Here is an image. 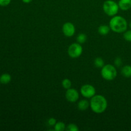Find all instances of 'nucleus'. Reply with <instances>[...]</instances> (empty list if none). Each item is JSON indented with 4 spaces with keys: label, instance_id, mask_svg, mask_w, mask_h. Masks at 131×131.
<instances>
[{
    "label": "nucleus",
    "instance_id": "nucleus-1",
    "mask_svg": "<svg viewBox=\"0 0 131 131\" xmlns=\"http://www.w3.org/2000/svg\"><path fill=\"white\" fill-rule=\"evenodd\" d=\"M90 107L93 113L101 114L107 109V101L103 95H95L91 98L90 101Z\"/></svg>",
    "mask_w": 131,
    "mask_h": 131
},
{
    "label": "nucleus",
    "instance_id": "nucleus-2",
    "mask_svg": "<svg viewBox=\"0 0 131 131\" xmlns=\"http://www.w3.org/2000/svg\"><path fill=\"white\" fill-rule=\"evenodd\" d=\"M110 28L115 33H122L127 29L128 23L126 19L120 15L112 17L109 23Z\"/></svg>",
    "mask_w": 131,
    "mask_h": 131
},
{
    "label": "nucleus",
    "instance_id": "nucleus-3",
    "mask_svg": "<svg viewBox=\"0 0 131 131\" xmlns=\"http://www.w3.org/2000/svg\"><path fill=\"white\" fill-rule=\"evenodd\" d=\"M102 78L106 81H113L117 76V70L114 65L107 64L102 68L101 71Z\"/></svg>",
    "mask_w": 131,
    "mask_h": 131
},
{
    "label": "nucleus",
    "instance_id": "nucleus-4",
    "mask_svg": "<svg viewBox=\"0 0 131 131\" xmlns=\"http://www.w3.org/2000/svg\"><path fill=\"white\" fill-rule=\"evenodd\" d=\"M102 8L105 14L110 17H113L116 15L120 9L118 4L113 0L105 1L102 5Z\"/></svg>",
    "mask_w": 131,
    "mask_h": 131
},
{
    "label": "nucleus",
    "instance_id": "nucleus-5",
    "mask_svg": "<svg viewBox=\"0 0 131 131\" xmlns=\"http://www.w3.org/2000/svg\"><path fill=\"white\" fill-rule=\"evenodd\" d=\"M83 48L81 44L78 43H73L70 45L68 48V54L72 58H77L81 56Z\"/></svg>",
    "mask_w": 131,
    "mask_h": 131
},
{
    "label": "nucleus",
    "instance_id": "nucleus-6",
    "mask_svg": "<svg viewBox=\"0 0 131 131\" xmlns=\"http://www.w3.org/2000/svg\"><path fill=\"white\" fill-rule=\"evenodd\" d=\"M80 93L84 98L91 99L96 95V90L92 84H85L81 87Z\"/></svg>",
    "mask_w": 131,
    "mask_h": 131
},
{
    "label": "nucleus",
    "instance_id": "nucleus-7",
    "mask_svg": "<svg viewBox=\"0 0 131 131\" xmlns=\"http://www.w3.org/2000/svg\"><path fill=\"white\" fill-rule=\"evenodd\" d=\"M65 98L69 102L74 103L79 99V93L75 88H70L67 90L66 92H65Z\"/></svg>",
    "mask_w": 131,
    "mask_h": 131
},
{
    "label": "nucleus",
    "instance_id": "nucleus-8",
    "mask_svg": "<svg viewBox=\"0 0 131 131\" xmlns=\"http://www.w3.org/2000/svg\"><path fill=\"white\" fill-rule=\"evenodd\" d=\"M62 31L64 35L67 37H71L75 33V28L74 24L70 22L64 23L62 26Z\"/></svg>",
    "mask_w": 131,
    "mask_h": 131
},
{
    "label": "nucleus",
    "instance_id": "nucleus-9",
    "mask_svg": "<svg viewBox=\"0 0 131 131\" xmlns=\"http://www.w3.org/2000/svg\"><path fill=\"white\" fill-rule=\"evenodd\" d=\"M119 8L123 11H127L131 8V0H119Z\"/></svg>",
    "mask_w": 131,
    "mask_h": 131
},
{
    "label": "nucleus",
    "instance_id": "nucleus-10",
    "mask_svg": "<svg viewBox=\"0 0 131 131\" xmlns=\"http://www.w3.org/2000/svg\"><path fill=\"white\" fill-rule=\"evenodd\" d=\"M90 107V102L86 99H82L79 101L78 104V107L80 111H85Z\"/></svg>",
    "mask_w": 131,
    "mask_h": 131
},
{
    "label": "nucleus",
    "instance_id": "nucleus-11",
    "mask_svg": "<svg viewBox=\"0 0 131 131\" xmlns=\"http://www.w3.org/2000/svg\"><path fill=\"white\" fill-rule=\"evenodd\" d=\"M121 74L124 77L127 78H131V66L129 65H125L121 69Z\"/></svg>",
    "mask_w": 131,
    "mask_h": 131
},
{
    "label": "nucleus",
    "instance_id": "nucleus-12",
    "mask_svg": "<svg viewBox=\"0 0 131 131\" xmlns=\"http://www.w3.org/2000/svg\"><path fill=\"white\" fill-rule=\"evenodd\" d=\"M110 30H111V28H110V26L105 25H101L98 28V32L101 35L105 36L107 35L109 33H110Z\"/></svg>",
    "mask_w": 131,
    "mask_h": 131
},
{
    "label": "nucleus",
    "instance_id": "nucleus-13",
    "mask_svg": "<svg viewBox=\"0 0 131 131\" xmlns=\"http://www.w3.org/2000/svg\"><path fill=\"white\" fill-rule=\"evenodd\" d=\"M12 80L11 75L7 73H5V74H2L0 76V83H2L3 84H8L10 83Z\"/></svg>",
    "mask_w": 131,
    "mask_h": 131
},
{
    "label": "nucleus",
    "instance_id": "nucleus-14",
    "mask_svg": "<svg viewBox=\"0 0 131 131\" xmlns=\"http://www.w3.org/2000/svg\"><path fill=\"white\" fill-rule=\"evenodd\" d=\"M66 125L63 122H58L54 126V130L55 131H64L66 130Z\"/></svg>",
    "mask_w": 131,
    "mask_h": 131
},
{
    "label": "nucleus",
    "instance_id": "nucleus-15",
    "mask_svg": "<svg viewBox=\"0 0 131 131\" xmlns=\"http://www.w3.org/2000/svg\"><path fill=\"white\" fill-rule=\"evenodd\" d=\"M104 61L102 58H96L94 60V65L97 68H101L102 69L104 66Z\"/></svg>",
    "mask_w": 131,
    "mask_h": 131
},
{
    "label": "nucleus",
    "instance_id": "nucleus-16",
    "mask_svg": "<svg viewBox=\"0 0 131 131\" xmlns=\"http://www.w3.org/2000/svg\"><path fill=\"white\" fill-rule=\"evenodd\" d=\"M87 40V37L84 33H79L77 36V42L80 44L85 43Z\"/></svg>",
    "mask_w": 131,
    "mask_h": 131
},
{
    "label": "nucleus",
    "instance_id": "nucleus-17",
    "mask_svg": "<svg viewBox=\"0 0 131 131\" xmlns=\"http://www.w3.org/2000/svg\"><path fill=\"white\" fill-rule=\"evenodd\" d=\"M61 84H62L63 88H65V90L69 89V88H71L72 86V82L68 78H65L61 82Z\"/></svg>",
    "mask_w": 131,
    "mask_h": 131
},
{
    "label": "nucleus",
    "instance_id": "nucleus-18",
    "mask_svg": "<svg viewBox=\"0 0 131 131\" xmlns=\"http://www.w3.org/2000/svg\"><path fill=\"white\" fill-rule=\"evenodd\" d=\"M66 130L68 131H79V127L75 124H70L67 126Z\"/></svg>",
    "mask_w": 131,
    "mask_h": 131
},
{
    "label": "nucleus",
    "instance_id": "nucleus-19",
    "mask_svg": "<svg viewBox=\"0 0 131 131\" xmlns=\"http://www.w3.org/2000/svg\"><path fill=\"white\" fill-rule=\"evenodd\" d=\"M124 38L127 42H131V29L127 30V29L125 32H124Z\"/></svg>",
    "mask_w": 131,
    "mask_h": 131
},
{
    "label": "nucleus",
    "instance_id": "nucleus-20",
    "mask_svg": "<svg viewBox=\"0 0 131 131\" xmlns=\"http://www.w3.org/2000/svg\"><path fill=\"white\" fill-rule=\"evenodd\" d=\"M56 122H57V121H56V120L54 118H49V120H47V124H48V125H49V126L54 127L55 124H56Z\"/></svg>",
    "mask_w": 131,
    "mask_h": 131
},
{
    "label": "nucleus",
    "instance_id": "nucleus-21",
    "mask_svg": "<svg viewBox=\"0 0 131 131\" xmlns=\"http://www.w3.org/2000/svg\"><path fill=\"white\" fill-rule=\"evenodd\" d=\"M114 63H115V65L116 67H120L122 65V59L120 58L117 57L115 58Z\"/></svg>",
    "mask_w": 131,
    "mask_h": 131
},
{
    "label": "nucleus",
    "instance_id": "nucleus-22",
    "mask_svg": "<svg viewBox=\"0 0 131 131\" xmlns=\"http://www.w3.org/2000/svg\"><path fill=\"white\" fill-rule=\"evenodd\" d=\"M11 2V0H0V6H6Z\"/></svg>",
    "mask_w": 131,
    "mask_h": 131
},
{
    "label": "nucleus",
    "instance_id": "nucleus-23",
    "mask_svg": "<svg viewBox=\"0 0 131 131\" xmlns=\"http://www.w3.org/2000/svg\"><path fill=\"white\" fill-rule=\"evenodd\" d=\"M23 1V3H29L31 2L33 0H22Z\"/></svg>",
    "mask_w": 131,
    "mask_h": 131
},
{
    "label": "nucleus",
    "instance_id": "nucleus-24",
    "mask_svg": "<svg viewBox=\"0 0 131 131\" xmlns=\"http://www.w3.org/2000/svg\"><path fill=\"white\" fill-rule=\"evenodd\" d=\"M129 27H130V28L131 29V21L130 22V23L129 24Z\"/></svg>",
    "mask_w": 131,
    "mask_h": 131
}]
</instances>
